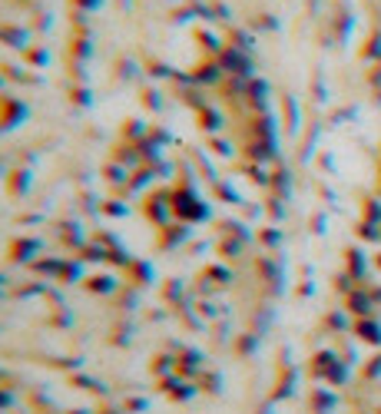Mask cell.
I'll list each match as a JSON object with an SVG mask.
<instances>
[{
  "mask_svg": "<svg viewBox=\"0 0 381 414\" xmlns=\"http://www.w3.org/2000/svg\"><path fill=\"white\" fill-rule=\"evenodd\" d=\"M0 37L10 40L14 47H23V40H27V34L20 30V27H0Z\"/></svg>",
  "mask_w": 381,
  "mask_h": 414,
  "instance_id": "1",
  "label": "cell"
},
{
  "mask_svg": "<svg viewBox=\"0 0 381 414\" xmlns=\"http://www.w3.org/2000/svg\"><path fill=\"white\" fill-rule=\"evenodd\" d=\"M70 3H73L76 10H96V7H100L103 0H70Z\"/></svg>",
  "mask_w": 381,
  "mask_h": 414,
  "instance_id": "2",
  "label": "cell"
},
{
  "mask_svg": "<svg viewBox=\"0 0 381 414\" xmlns=\"http://www.w3.org/2000/svg\"><path fill=\"white\" fill-rule=\"evenodd\" d=\"M37 30H43V27H50V14H37V23H34Z\"/></svg>",
  "mask_w": 381,
  "mask_h": 414,
  "instance_id": "3",
  "label": "cell"
},
{
  "mask_svg": "<svg viewBox=\"0 0 381 414\" xmlns=\"http://www.w3.org/2000/svg\"><path fill=\"white\" fill-rule=\"evenodd\" d=\"M27 60H34V63H43V54H40V50H27Z\"/></svg>",
  "mask_w": 381,
  "mask_h": 414,
  "instance_id": "4",
  "label": "cell"
}]
</instances>
